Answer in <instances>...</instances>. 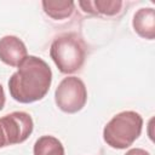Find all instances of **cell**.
<instances>
[{"label":"cell","instance_id":"12","mask_svg":"<svg viewBox=\"0 0 155 155\" xmlns=\"http://www.w3.org/2000/svg\"><path fill=\"white\" fill-rule=\"evenodd\" d=\"M5 101H6V98H5V92H4V88H2V86H1V84H0V110H2V108H4V105H5Z\"/></svg>","mask_w":155,"mask_h":155},{"label":"cell","instance_id":"7","mask_svg":"<svg viewBox=\"0 0 155 155\" xmlns=\"http://www.w3.org/2000/svg\"><path fill=\"white\" fill-rule=\"evenodd\" d=\"M134 31L143 39L153 40L155 38V11L153 7L138 10L132 21Z\"/></svg>","mask_w":155,"mask_h":155},{"label":"cell","instance_id":"3","mask_svg":"<svg viewBox=\"0 0 155 155\" xmlns=\"http://www.w3.org/2000/svg\"><path fill=\"white\" fill-rule=\"evenodd\" d=\"M143 127L142 116L132 110L116 114L104 126L103 139L114 149H126L140 136Z\"/></svg>","mask_w":155,"mask_h":155},{"label":"cell","instance_id":"10","mask_svg":"<svg viewBox=\"0 0 155 155\" xmlns=\"http://www.w3.org/2000/svg\"><path fill=\"white\" fill-rule=\"evenodd\" d=\"M34 155H65L61 140L53 136H42L34 144Z\"/></svg>","mask_w":155,"mask_h":155},{"label":"cell","instance_id":"8","mask_svg":"<svg viewBox=\"0 0 155 155\" xmlns=\"http://www.w3.org/2000/svg\"><path fill=\"white\" fill-rule=\"evenodd\" d=\"M79 6L87 13L91 15H103V16H115L122 7V1L120 0H94V1H79Z\"/></svg>","mask_w":155,"mask_h":155},{"label":"cell","instance_id":"1","mask_svg":"<svg viewBox=\"0 0 155 155\" xmlns=\"http://www.w3.org/2000/svg\"><path fill=\"white\" fill-rule=\"evenodd\" d=\"M51 82L52 71L48 64L36 56H28L10 78L8 91L15 101L28 104L42 99Z\"/></svg>","mask_w":155,"mask_h":155},{"label":"cell","instance_id":"2","mask_svg":"<svg viewBox=\"0 0 155 155\" xmlns=\"http://www.w3.org/2000/svg\"><path fill=\"white\" fill-rule=\"evenodd\" d=\"M87 47L84 39L76 33H64L51 44L50 56L63 74L80 70L85 63Z\"/></svg>","mask_w":155,"mask_h":155},{"label":"cell","instance_id":"5","mask_svg":"<svg viewBox=\"0 0 155 155\" xmlns=\"http://www.w3.org/2000/svg\"><path fill=\"white\" fill-rule=\"evenodd\" d=\"M33 128V119L25 111H13L0 117V148L23 143Z\"/></svg>","mask_w":155,"mask_h":155},{"label":"cell","instance_id":"6","mask_svg":"<svg viewBox=\"0 0 155 155\" xmlns=\"http://www.w3.org/2000/svg\"><path fill=\"white\" fill-rule=\"evenodd\" d=\"M28 57L24 42L15 36L6 35L0 39V61L10 67H19Z\"/></svg>","mask_w":155,"mask_h":155},{"label":"cell","instance_id":"11","mask_svg":"<svg viewBox=\"0 0 155 155\" xmlns=\"http://www.w3.org/2000/svg\"><path fill=\"white\" fill-rule=\"evenodd\" d=\"M125 155H150L147 150L144 149H140V148H133V149H130Z\"/></svg>","mask_w":155,"mask_h":155},{"label":"cell","instance_id":"4","mask_svg":"<svg viewBox=\"0 0 155 155\" xmlns=\"http://www.w3.org/2000/svg\"><path fill=\"white\" fill-rule=\"evenodd\" d=\"M54 101L64 113L74 114L80 111L87 101V90L84 81L76 76L64 78L56 88Z\"/></svg>","mask_w":155,"mask_h":155},{"label":"cell","instance_id":"9","mask_svg":"<svg viewBox=\"0 0 155 155\" xmlns=\"http://www.w3.org/2000/svg\"><path fill=\"white\" fill-rule=\"evenodd\" d=\"M42 8L45 11V13L58 21V19H64L68 18L73 15L74 10H75V2L71 0H65V1H61V0H44L41 2Z\"/></svg>","mask_w":155,"mask_h":155}]
</instances>
